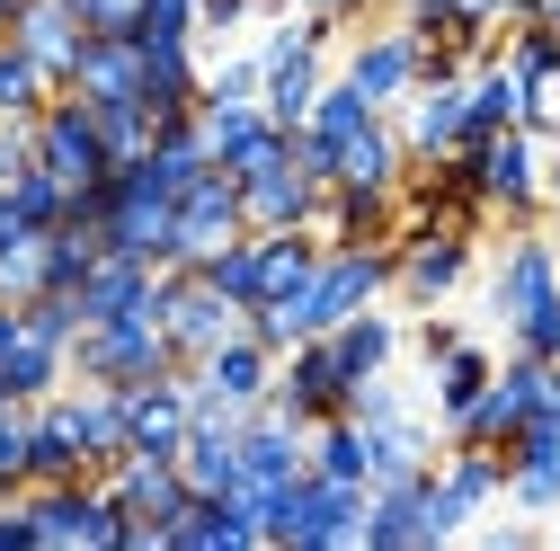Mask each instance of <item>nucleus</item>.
<instances>
[{
    "label": "nucleus",
    "instance_id": "nucleus-1",
    "mask_svg": "<svg viewBox=\"0 0 560 551\" xmlns=\"http://www.w3.org/2000/svg\"><path fill=\"white\" fill-rule=\"evenodd\" d=\"M489 312H499L508 348L525 356H560V241L516 223L499 267H489Z\"/></svg>",
    "mask_w": 560,
    "mask_h": 551
},
{
    "label": "nucleus",
    "instance_id": "nucleus-2",
    "mask_svg": "<svg viewBox=\"0 0 560 551\" xmlns=\"http://www.w3.org/2000/svg\"><path fill=\"white\" fill-rule=\"evenodd\" d=\"M27 525H36V551H125L133 542V516L116 507V490L90 471V480H27Z\"/></svg>",
    "mask_w": 560,
    "mask_h": 551
},
{
    "label": "nucleus",
    "instance_id": "nucleus-3",
    "mask_svg": "<svg viewBox=\"0 0 560 551\" xmlns=\"http://www.w3.org/2000/svg\"><path fill=\"white\" fill-rule=\"evenodd\" d=\"M267 542H285V551H329V542H365V490L357 480H285L267 507Z\"/></svg>",
    "mask_w": 560,
    "mask_h": 551
},
{
    "label": "nucleus",
    "instance_id": "nucleus-4",
    "mask_svg": "<svg viewBox=\"0 0 560 551\" xmlns=\"http://www.w3.org/2000/svg\"><path fill=\"white\" fill-rule=\"evenodd\" d=\"M152 320L170 329V348H178V365H196V356H214L223 338H241L249 329V312L214 285L205 267H161V294H152Z\"/></svg>",
    "mask_w": 560,
    "mask_h": 551
},
{
    "label": "nucleus",
    "instance_id": "nucleus-5",
    "mask_svg": "<svg viewBox=\"0 0 560 551\" xmlns=\"http://www.w3.org/2000/svg\"><path fill=\"white\" fill-rule=\"evenodd\" d=\"M152 374H178V348L152 312H125V320H90L72 338V383H152Z\"/></svg>",
    "mask_w": 560,
    "mask_h": 551
},
{
    "label": "nucleus",
    "instance_id": "nucleus-6",
    "mask_svg": "<svg viewBox=\"0 0 560 551\" xmlns=\"http://www.w3.org/2000/svg\"><path fill=\"white\" fill-rule=\"evenodd\" d=\"M98 480L116 490V507L133 516V542H125V551H170L161 534H170V516L196 499V490H187V471H178V454H116Z\"/></svg>",
    "mask_w": 560,
    "mask_h": 551
},
{
    "label": "nucleus",
    "instance_id": "nucleus-7",
    "mask_svg": "<svg viewBox=\"0 0 560 551\" xmlns=\"http://www.w3.org/2000/svg\"><path fill=\"white\" fill-rule=\"evenodd\" d=\"M36 161L72 187V196H90V187H107L116 178V161H107V133H98V107L81 98V90H54V107L36 116Z\"/></svg>",
    "mask_w": 560,
    "mask_h": 551
},
{
    "label": "nucleus",
    "instance_id": "nucleus-8",
    "mask_svg": "<svg viewBox=\"0 0 560 551\" xmlns=\"http://www.w3.org/2000/svg\"><path fill=\"white\" fill-rule=\"evenodd\" d=\"M463 161H471V178H480V204H489L508 232L534 223V204H542V133L508 125V133H489V143H471Z\"/></svg>",
    "mask_w": 560,
    "mask_h": 551
},
{
    "label": "nucleus",
    "instance_id": "nucleus-9",
    "mask_svg": "<svg viewBox=\"0 0 560 551\" xmlns=\"http://www.w3.org/2000/svg\"><path fill=\"white\" fill-rule=\"evenodd\" d=\"M489 499H508V454L499 445H445V462H428V525H436V542H454Z\"/></svg>",
    "mask_w": 560,
    "mask_h": 551
},
{
    "label": "nucleus",
    "instance_id": "nucleus-10",
    "mask_svg": "<svg viewBox=\"0 0 560 551\" xmlns=\"http://www.w3.org/2000/svg\"><path fill=\"white\" fill-rule=\"evenodd\" d=\"M347 400H357V374L338 365L329 329H320V338H303V348H285V356H276V391H267V409H285V419L320 427V419H347Z\"/></svg>",
    "mask_w": 560,
    "mask_h": 551
},
{
    "label": "nucleus",
    "instance_id": "nucleus-11",
    "mask_svg": "<svg viewBox=\"0 0 560 551\" xmlns=\"http://www.w3.org/2000/svg\"><path fill=\"white\" fill-rule=\"evenodd\" d=\"M480 258V232H454V223H409L400 232V294L418 312H445L463 294V276Z\"/></svg>",
    "mask_w": 560,
    "mask_h": 551
},
{
    "label": "nucleus",
    "instance_id": "nucleus-12",
    "mask_svg": "<svg viewBox=\"0 0 560 551\" xmlns=\"http://www.w3.org/2000/svg\"><path fill=\"white\" fill-rule=\"evenodd\" d=\"M196 125H205V152H214L232 178H249V169H267V161H285V152H294V125H276L267 98H232V107L205 98Z\"/></svg>",
    "mask_w": 560,
    "mask_h": 551
},
{
    "label": "nucleus",
    "instance_id": "nucleus-13",
    "mask_svg": "<svg viewBox=\"0 0 560 551\" xmlns=\"http://www.w3.org/2000/svg\"><path fill=\"white\" fill-rule=\"evenodd\" d=\"M400 143H409V161H454V152H471V72L418 81V90L400 98Z\"/></svg>",
    "mask_w": 560,
    "mask_h": 551
},
{
    "label": "nucleus",
    "instance_id": "nucleus-14",
    "mask_svg": "<svg viewBox=\"0 0 560 551\" xmlns=\"http://www.w3.org/2000/svg\"><path fill=\"white\" fill-rule=\"evenodd\" d=\"M241 204H249V232H320V204H329V178H312L294 152L267 161L241 178Z\"/></svg>",
    "mask_w": 560,
    "mask_h": 551
},
{
    "label": "nucleus",
    "instance_id": "nucleus-15",
    "mask_svg": "<svg viewBox=\"0 0 560 551\" xmlns=\"http://www.w3.org/2000/svg\"><path fill=\"white\" fill-rule=\"evenodd\" d=\"M303 471H312V427L258 400L249 427H241V490L276 499V490H285V480H303Z\"/></svg>",
    "mask_w": 560,
    "mask_h": 551
},
{
    "label": "nucleus",
    "instance_id": "nucleus-16",
    "mask_svg": "<svg viewBox=\"0 0 560 551\" xmlns=\"http://www.w3.org/2000/svg\"><path fill=\"white\" fill-rule=\"evenodd\" d=\"M338 72L357 81L374 107H400V98L418 90V27H400V19L357 27V36H347V62H338Z\"/></svg>",
    "mask_w": 560,
    "mask_h": 551
},
{
    "label": "nucleus",
    "instance_id": "nucleus-17",
    "mask_svg": "<svg viewBox=\"0 0 560 551\" xmlns=\"http://www.w3.org/2000/svg\"><path fill=\"white\" fill-rule=\"evenodd\" d=\"M249 232V204H241V178L214 161L187 196H178V267H196V258H214L223 241H241Z\"/></svg>",
    "mask_w": 560,
    "mask_h": 551
},
{
    "label": "nucleus",
    "instance_id": "nucleus-18",
    "mask_svg": "<svg viewBox=\"0 0 560 551\" xmlns=\"http://www.w3.org/2000/svg\"><path fill=\"white\" fill-rule=\"evenodd\" d=\"M187 427H196L187 365L178 374H152V383H125V454H178Z\"/></svg>",
    "mask_w": 560,
    "mask_h": 551
},
{
    "label": "nucleus",
    "instance_id": "nucleus-19",
    "mask_svg": "<svg viewBox=\"0 0 560 551\" xmlns=\"http://www.w3.org/2000/svg\"><path fill=\"white\" fill-rule=\"evenodd\" d=\"M508 499H516V516H560V409H542V419L516 427V445H508Z\"/></svg>",
    "mask_w": 560,
    "mask_h": 551
},
{
    "label": "nucleus",
    "instance_id": "nucleus-20",
    "mask_svg": "<svg viewBox=\"0 0 560 551\" xmlns=\"http://www.w3.org/2000/svg\"><path fill=\"white\" fill-rule=\"evenodd\" d=\"M365 542L374 551H428L436 542V525H428V471L374 480V490H365Z\"/></svg>",
    "mask_w": 560,
    "mask_h": 551
},
{
    "label": "nucleus",
    "instance_id": "nucleus-21",
    "mask_svg": "<svg viewBox=\"0 0 560 551\" xmlns=\"http://www.w3.org/2000/svg\"><path fill=\"white\" fill-rule=\"evenodd\" d=\"M187 374H196L205 391H223V400H241V409H258V400L276 391V348H267L258 329H241V338H223L214 356H196Z\"/></svg>",
    "mask_w": 560,
    "mask_h": 551
},
{
    "label": "nucleus",
    "instance_id": "nucleus-22",
    "mask_svg": "<svg viewBox=\"0 0 560 551\" xmlns=\"http://www.w3.org/2000/svg\"><path fill=\"white\" fill-rule=\"evenodd\" d=\"M81 320H125V312H152V294H161V267L152 258H125V249H107L90 276H81Z\"/></svg>",
    "mask_w": 560,
    "mask_h": 551
},
{
    "label": "nucleus",
    "instance_id": "nucleus-23",
    "mask_svg": "<svg viewBox=\"0 0 560 551\" xmlns=\"http://www.w3.org/2000/svg\"><path fill=\"white\" fill-rule=\"evenodd\" d=\"M54 400H62V419H72L90 471H107V462L125 454V391H116V383H62Z\"/></svg>",
    "mask_w": 560,
    "mask_h": 551
},
{
    "label": "nucleus",
    "instance_id": "nucleus-24",
    "mask_svg": "<svg viewBox=\"0 0 560 551\" xmlns=\"http://www.w3.org/2000/svg\"><path fill=\"white\" fill-rule=\"evenodd\" d=\"M400 178H409L400 125H392V116H365V125L338 143V178H329V187H400Z\"/></svg>",
    "mask_w": 560,
    "mask_h": 551
},
{
    "label": "nucleus",
    "instance_id": "nucleus-25",
    "mask_svg": "<svg viewBox=\"0 0 560 551\" xmlns=\"http://www.w3.org/2000/svg\"><path fill=\"white\" fill-rule=\"evenodd\" d=\"M10 36H19V45L45 62V72H54L62 90H72V62H81V45H90V27H81V10H72V0H27Z\"/></svg>",
    "mask_w": 560,
    "mask_h": 551
},
{
    "label": "nucleus",
    "instance_id": "nucleus-26",
    "mask_svg": "<svg viewBox=\"0 0 560 551\" xmlns=\"http://www.w3.org/2000/svg\"><path fill=\"white\" fill-rule=\"evenodd\" d=\"M400 338H409V329H400L383 303H365V312H347V320L329 329V348H338V365L357 374V383H374V374L400 365Z\"/></svg>",
    "mask_w": 560,
    "mask_h": 551
},
{
    "label": "nucleus",
    "instance_id": "nucleus-27",
    "mask_svg": "<svg viewBox=\"0 0 560 551\" xmlns=\"http://www.w3.org/2000/svg\"><path fill=\"white\" fill-rule=\"evenodd\" d=\"M72 90L81 98H143V45L133 36H90L72 62Z\"/></svg>",
    "mask_w": 560,
    "mask_h": 551
},
{
    "label": "nucleus",
    "instance_id": "nucleus-28",
    "mask_svg": "<svg viewBox=\"0 0 560 551\" xmlns=\"http://www.w3.org/2000/svg\"><path fill=\"white\" fill-rule=\"evenodd\" d=\"M27 480H90V454L62 419V400H36L27 409Z\"/></svg>",
    "mask_w": 560,
    "mask_h": 551
},
{
    "label": "nucleus",
    "instance_id": "nucleus-29",
    "mask_svg": "<svg viewBox=\"0 0 560 551\" xmlns=\"http://www.w3.org/2000/svg\"><path fill=\"white\" fill-rule=\"evenodd\" d=\"M258 241V303H285L312 285V267H320V232H249Z\"/></svg>",
    "mask_w": 560,
    "mask_h": 551
},
{
    "label": "nucleus",
    "instance_id": "nucleus-30",
    "mask_svg": "<svg viewBox=\"0 0 560 551\" xmlns=\"http://www.w3.org/2000/svg\"><path fill=\"white\" fill-rule=\"evenodd\" d=\"M357 427H365V419H357ZM365 445H374V480H409V471H428V462H436V427H428V419H409V409H400V419H374Z\"/></svg>",
    "mask_w": 560,
    "mask_h": 551
},
{
    "label": "nucleus",
    "instance_id": "nucleus-31",
    "mask_svg": "<svg viewBox=\"0 0 560 551\" xmlns=\"http://www.w3.org/2000/svg\"><path fill=\"white\" fill-rule=\"evenodd\" d=\"M489 374H499V356H489L480 338H454V348L436 356V419H445V427H454L463 409L489 391Z\"/></svg>",
    "mask_w": 560,
    "mask_h": 551
},
{
    "label": "nucleus",
    "instance_id": "nucleus-32",
    "mask_svg": "<svg viewBox=\"0 0 560 551\" xmlns=\"http://www.w3.org/2000/svg\"><path fill=\"white\" fill-rule=\"evenodd\" d=\"M54 72H45V62L19 45V36H0V116H19V125H36L45 107H54Z\"/></svg>",
    "mask_w": 560,
    "mask_h": 551
},
{
    "label": "nucleus",
    "instance_id": "nucleus-33",
    "mask_svg": "<svg viewBox=\"0 0 560 551\" xmlns=\"http://www.w3.org/2000/svg\"><path fill=\"white\" fill-rule=\"evenodd\" d=\"M312 471L374 490V445H365V427H357V419H320V427H312Z\"/></svg>",
    "mask_w": 560,
    "mask_h": 551
},
{
    "label": "nucleus",
    "instance_id": "nucleus-34",
    "mask_svg": "<svg viewBox=\"0 0 560 551\" xmlns=\"http://www.w3.org/2000/svg\"><path fill=\"white\" fill-rule=\"evenodd\" d=\"M98 107V133H107V161L125 169V161H143L152 143H161V116H152V98H90Z\"/></svg>",
    "mask_w": 560,
    "mask_h": 551
},
{
    "label": "nucleus",
    "instance_id": "nucleus-35",
    "mask_svg": "<svg viewBox=\"0 0 560 551\" xmlns=\"http://www.w3.org/2000/svg\"><path fill=\"white\" fill-rule=\"evenodd\" d=\"M499 54H508V72H516L525 90H551V81H560V27H551V19H516Z\"/></svg>",
    "mask_w": 560,
    "mask_h": 551
},
{
    "label": "nucleus",
    "instance_id": "nucleus-36",
    "mask_svg": "<svg viewBox=\"0 0 560 551\" xmlns=\"http://www.w3.org/2000/svg\"><path fill=\"white\" fill-rule=\"evenodd\" d=\"M36 294H54V249H45V232H27V241L0 249V303H36Z\"/></svg>",
    "mask_w": 560,
    "mask_h": 551
},
{
    "label": "nucleus",
    "instance_id": "nucleus-37",
    "mask_svg": "<svg viewBox=\"0 0 560 551\" xmlns=\"http://www.w3.org/2000/svg\"><path fill=\"white\" fill-rule=\"evenodd\" d=\"M205 98H214V107H232V98H267V62H258V45H232V54L205 62Z\"/></svg>",
    "mask_w": 560,
    "mask_h": 551
},
{
    "label": "nucleus",
    "instance_id": "nucleus-38",
    "mask_svg": "<svg viewBox=\"0 0 560 551\" xmlns=\"http://www.w3.org/2000/svg\"><path fill=\"white\" fill-rule=\"evenodd\" d=\"M196 267L214 276V285H223L241 312H258V241H249V232H241V241H223L214 258H196Z\"/></svg>",
    "mask_w": 560,
    "mask_h": 551
},
{
    "label": "nucleus",
    "instance_id": "nucleus-39",
    "mask_svg": "<svg viewBox=\"0 0 560 551\" xmlns=\"http://www.w3.org/2000/svg\"><path fill=\"white\" fill-rule=\"evenodd\" d=\"M249 19H285V10L276 0H196V36H214V45L249 36Z\"/></svg>",
    "mask_w": 560,
    "mask_h": 551
},
{
    "label": "nucleus",
    "instance_id": "nucleus-40",
    "mask_svg": "<svg viewBox=\"0 0 560 551\" xmlns=\"http://www.w3.org/2000/svg\"><path fill=\"white\" fill-rule=\"evenodd\" d=\"M27 490V409H0V499Z\"/></svg>",
    "mask_w": 560,
    "mask_h": 551
},
{
    "label": "nucleus",
    "instance_id": "nucleus-41",
    "mask_svg": "<svg viewBox=\"0 0 560 551\" xmlns=\"http://www.w3.org/2000/svg\"><path fill=\"white\" fill-rule=\"evenodd\" d=\"M90 36H133V19H143V0H72Z\"/></svg>",
    "mask_w": 560,
    "mask_h": 551
},
{
    "label": "nucleus",
    "instance_id": "nucleus-42",
    "mask_svg": "<svg viewBox=\"0 0 560 551\" xmlns=\"http://www.w3.org/2000/svg\"><path fill=\"white\" fill-rule=\"evenodd\" d=\"M454 338H463V329H454V320H428V329H418V348H428V365H436V356H445V348H454Z\"/></svg>",
    "mask_w": 560,
    "mask_h": 551
},
{
    "label": "nucleus",
    "instance_id": "nucleus-43",
    "mask_svg": "<svg viewBox=\"0 0 560 551\" xmlns=\"http://www.w3.org/2000/svg\"><path fill=\"white\" fill-rule=\"evenodd\" d=\"M542 204H560V143L542 152Z\"/></svg>",
    "mask_w": 560,
    "mask_h": 551
},
{
    "label": "nucleus",
    "instance_id": "nucleus-44",
    "mask_svg": "<svg viewBox=\"0 0 560 551\" xmlns=\"http://www.w3.org/2000/svg\"><path fill=\"white\" fill-rule=\"evenodd\" d=\"M19 10H27V0H0V36H10V27H19Z\"/></svg>",
    "mask_w": 560,
    "mask_h": 551
},
{
    "label": "nucleus",
    "instance_id": "nucleus-45",
    "mask_svg": "<svg viewBox=\"0 0 560 551\" xmlns=\"http://www.w3.org/2000/svg\"><path fill=\"white\" fill-rule=\"evenodd\" d=\"M542 19H551V27H560V0H542Z\"/></svg>",
    "mask_w": 560,
    "mask_h": 551
},
{
    "label": "nucleus",
    "instance_id": "nucleus-46",
    "mask_svg": "<svg viewBox=\"0 0 560 551\" xmlns=\"http://www.w3.org/2000/svg\"><path fill=\"white\" fill-rule=\"evenodd\" d=\"M551 365H560V356H551Z\"/></svg>",
    "mask_w": 560,
    "mask_h": 551
}]
</instances>
